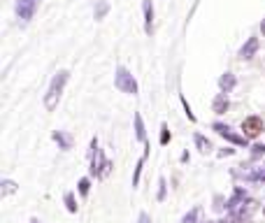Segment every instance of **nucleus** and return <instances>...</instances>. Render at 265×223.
<instances>
[{
  "label": "nucleus",
  "instance_id": "f3484780",
  "mask_svg": "<svg viewBox=\"0 0 265 223\" xmlns=\"http://www.w3.org/2000/svg\"><path fill=\"white\" fill-rule=\"evenodd\" d=\"M193 142H195V146H198L200 154H210V151H212V142L205 137V135L195 133V135H193Z\"/></svg>",
  "mask_w": 265,
  "mask_h": 223
},
{
  "label": "nucleus",
  "instance_id": "bb28decb",
  "mask_svg": "<svg viewBox=\"0 0 265 223\" xmlns=\"http://www.w3.org/2000/svg\"><path fill=\"white\" fill-rule=\"evenodd\" d=\"M138 223H151V216L147 214V211H142V214L138 216Z\"/></svg>",
  "mask_w": 265,
  "mask_h": 223
},
{
  "label": "nucleus",
  "instance_id": "393cba45",
  "mask_svg": "<svg viewBox=\"0 0 265 223\" xmlns=\"http://www.w3.org/2000/svg\"><path fill=\"white\" fill-rule=\"evenodd\" d=\"M179 100H181V105H184V112H186L188 121H195V114H193V112H191V105L186 103V98H184V96H179Z\"/></svg>",
  "mask_w": 265,
  "mask_h": 223
},
{
  "label": "nucleus",
  "instance_id": "9b49d317",
  "mask_svg": "<svg viewBox=\"0 0 265 223\" xmlns=\"http://www.w3.org/2000/svg\"><path fill=\"white\" fill-rule=\"evenodd\" d=\"M230 107L228 103V93H217V98H214V103H212V109H214V114H226Z\"/></svg>",
  "mask_w": 265,
  "mask_h": 223
},
{
  "label": "nucleus",
  "instance_id": "f257e3e1",
  "mask_svg": "<svg viewBox=\"0 0 265 223\" xmlns=\"http://www.w3.org/2000/svg\"><path fill=\"white\" fill-rule=\"evenodd\" d=\"M89 158H91L89 172H91V177H96V179H105V177H107L109 172H112V168H114V163L105 158L103 149H100V144H98V137H93V139H91Z\"/></svg>",
  "mask_w": 265,
  "mask_h": 223
},
{
  "label": "nucleus",
  "instance_id": "6e6552de",
  "mask_svg": "<svg viewBox=\"0 0 265 223\" xmlns=\"http://www.w3.org/2000/svg\"><path fill=\"white\" fill-rule=\"evenodd\" d=\"M249 200V193L244 191L242 186H235V191H233V195H230L228 200H226V209L228 211H235L237 207H242L244 202Z\"/></svg>",
  "mask_w": 265,
  "mask_h": 223
},
{
  "label": "nucleus",
  "instance_id": "9d476101",
  "mask_svg": "<svg viewBox=\"0 0 265 223\" xmlns=\"http://www.w3.org/2000/svg\"><path fill=\"white\" fill-rule=\"evenodd\" d=\"M256 51H258V37H249L247 42L242 44V49H240V58L249 60V58L256 56Z\"/></svg>",
  "mask_w": 265,
  "mask_h": 223
},
{
  "label": "nucleus",
  "instance_id": "cd10ccee",
  "mask_svg": "<svg viewBox=\"0 0 265 223\" xmlns=\"http://www.w3.org/2000/svg\"><path fill=\"white\" fill-rule=\"evenodd\" d=\"M235 154V149H221L219 151V158H226V156H233Z\"/></svg>",
  "mask_w": 265,
  "mask_h": 223
},
{
  "label": "nucleus",
  "instance_id": "2eb2a0df",
  "mask_svg": "<svg viewBox=\"0 0 265 223\" xmlns=\"http://www.w3.org/2000/svg\"><path fill=\"white\" fill-rule=\"evenodd\" d=\"M149 144H145V154H142V158L138 161V165H135V172H132V188H138L140 184V175H142V165H145V161L149 158Z\"/></svg>",
  "mask_w": 265,
  "mask_h": 223
},
{
  "label": "nucleus",
  "instance_id": "7c9ffc66",
  "mask_svg": "<svg viewBox=\"0 0 265 223\" xmlns=\"http://www.w3.org/2000/svg\"><path fill=\"white\" fill-rule=\"evenodd\" d=\"M28 223H40V221H37V218H35V216H33V218H30V221H28Z\"/></svg>",
  "mask_w": 265,
  "mask_h": 223
},
{
  "label": "nucleus",
  "instance_id": "dca6fc26",
  "mask_svg": "<svg viewBox=\"0 0 265 223\" xmlns=\"http://www.w3.org/2000/svg\"><path fill=\"white\" fill-rule=\"evenodd\" d=\"M240 177H242V179H247V181H265V165H263V168L244 170Z\"/></svg>",
  "mask_w": 265,
  "mask_h": 223
},
{
  "label": "nucleus",
  "instance_id": "aec40b11",
  "mask_svg": "<svg viewBox=\"0 0 265 223\" xmlns=\"http://www.w3.org/2000/svg\"><path fill=\"white\" fill-rule=\"evenodd\" d=\"M63 200H65L68 211H70V214H77V200H75V193H70V191H68V193L63 195Z\"/></svg>",
  "mask_w": 265,
  "mask_h": 223
},
{
  "label": "nucleus",
  "instance_id": "a211bd4d",
  "mask_svg": "<svg viewBox=\"0 0 265 223\" xmlns=\"http://www.w3.org/2000/svg\"><path fill=\"white\" fill-rule=\"evenodd\" d=\"M109 12V3H105V0H100L96 5V12H93V17H96V21H100V19H105Z\"/></svg>",
  "mask_w": 265,
  "mask_h": 223
},
{
  "label": "nucleus",
  "instance_id": "2f4dec72",
  "mask_svg": "<svg viewBox=\"0 0 265 223\" xmlns=\"http://www.w3.org/2000/svg\"><path fill=\"white\" fill-rule=\"evenodd\" d=\"M263 214H265V207H263Z\"/></svg>",
  "mask_w": 265,
  "mask_h": 223
},
{
  "label": "nucleus",
  "instance_id": "423d86ee",
  "mask_svg": "<svg viewBox=\"0 0 265 223\" xmlns=\"http://www.w3.org/2000/svg\"><path fill=\"white\" fill-rule=\"evenodd\" d=\"M256 211V202L247 200L242 207H237L235 211H230V223H251V214Z\"/></svg>",
  "mask_w": 265,
  "mask_h": 223
},
{
  "label": "nucleus",
  "instance_id": "412c9836",
  "mask_svg": "<svg viewBox=\"0 0 265 223\" xmlns=\"http://www.w3.org/2000/svg\"><path fill=\"white\" fill-rule=\"evenodd\" d=\"M77 188H79V195H82V198H86V195H89V191H91V179H89V177H82V179H79V184H77Z\"/></svg>",
  "mask_w": 265,
  "mask_h": 223
},
{
  "label": "nucleus",
  "instance_id": "4468645a",
  "mask_svg": "<svg viewBox=\"0 0 265 223\" xmlns=\"http://www.w3.org/2000/svg\"><path fill=\"white\" fill-rule=\"evenodd\" d=\"M51 137H54V142L58 144V149H63V151H68L70 146H73V137H70V135H65L63 130H54V133H51Z\"/></svg>",
  "mask_w": 265,
  "mask_h": 223
},
{
  "label": "nucleus",
  "instance_id": "5701e85b",
  "mask_svg": "<svg viewBox=\"0 0 265 223\" xmlns=\"http://www.w3.org/2000/svg\"><path fill=\"white\" fill-rule=\"evenodd\" d=\"M165 195H168V184H165V179L161 177V179H158V195H156L158 202H163V200H165Z\"/></svg>",
  "mask_w": 265,
  "mask_h": 223
},
{
  "label": "nucleus",
  "instance_id": "f8f14e48",
  "mask_svg": "<svg viewBox=\"0 0 265 223\" xmlns=\"http://www.w3.org/2000/svg\"><path fill=\"white\" fill-rule=\"evenodd\" d=\"M132 123H135V137H138V142L147 144V128H145V121H142V114H140V112H135Z\"/></svg>",
  "mask_w": 265,
  "mask_h": 223
},
{
  "label": "nucleus",
  "instance_id": "c85d7f7f",
  "mask_svg": "<svg viewBox=\"0 0 265 223\" xmlns=\"http://www.w3.org/2000/svg\"><path fill=\"white\" fill-rule=\"evenodd\" d=\"M260 33L265 35V19H263V24H260Z\"/></svg>",
  "mask_w": 265,
  "mask_h": 223
},
{
  "label": "nucleus",
  "instance_id": "f03ea898",
  "mask_svg": "<svg viewBox=\"0 0 265 223\" xmlns=\"http://www.w3.org/2000/svg\"><path fill=\"white\" fill-rule=\"evenodd\" d=\"M68 79H70V72H68V70H58V72L54 75L47 93H44V109H47V112H54V109L58 107V100H60V96H63V89H65Z\"/></svg>",
  "mask_w": 265,
  "mask_h": 223
},
{
  "label": "nucleus",
  "instance_id": "ddd939ff",
  "mask_svg": "<svg viewBox=\"0 0 265 223\" xmlns=\"http://www.w3.org/2000/svg\"><path fill=\"white\" fill-rule=\"evenodd\" d=\"M235 84H237V79L233 72H223L221 77H219V89H221L223 93H230V91L235 89Z\"/></svg>",
  "mask_w": 265,
  "mask_h": 223
},
{
  "label": "nucleus",
  "instance_id": "39448f33",
  "mask_svg": "<svg viewBox=\"0 0 265 223\" xmlns=\"http://www.w3.org/2000/svg\"><path fill=\"white\" fill-rule=\"evenodd\" d=\"M37 7H40V0H17V5H14V12L21 21H30V19L35 17Z\"/></svg>",
  "mask_w": 265,
  "mask_h": 223
},
{
  "label": "nucleus",
  "instance_id": "c756f323",
  "mask_svg": "<svg viewBox=\"0 0 265 223\" xmlns=\"http://www.w3.org/2000/svg\"><path fill=\"white\" fill-rule=\"evenodd\" d=\"M212 223H230V221H226V218H219V221H212Z\"/></svg>",
  "mask_w": 265,
  "mask_h": 223
},
{
  "label": "nucleus",
  "instance_id": "a878e982",
  "mask_svg": "<svg viewBox=\"0 0 265 223\" xmlns=\"http://www.w3.org/2000/svg\"><path fill=\"white\" fill-rule=\"evenodd\" d=\"M251 151H253V156H265V144H253Z\"/></svg>",
  "mask_w": 265,
  "mask_h": 223
},
{
  "label": "nucleus",
  "instance_id": "20e7f679",
  "mask_svg": "<svg viewBox=\"0 0 265 223\" xmlns=\"http://www.w3.org/2000/svg\"><path fill=\"white\" fill-rule=\"evenodd\" d=\"M212 130L217 135H221L223 139H228L230 144H235V146H247L249 144V137L247 135H240L235 133L230 126H226V123H221V121H217V123H212Z\"/></svg>",
  "mask_w": 265,
  "mask_h": 223
},
{
  "label": "nucleus",
  "instance_id": "4be33fe9",
  "mask_svg": "<svg viewBox=\"0 0 265 223\" xmlns=\"http://www.w3.org/2000/svg\"><path fill=\"white\" fill-rule=\"evenodd\" d=\"M198 216H200V209H198V207H193L188 214H184L181 223H195V221H198Z\"/></svg>",
  "mask_w": 265,
  "mask_h": 223
},
{
  "label": "nucleus",
  "instance_id": "b1692460",
  "mask_svg": "<svg viewBox=\"0 0 265 223\" xmlns=\"http://www.w3.org/2000/svg\"><path fill=\"white\" fill-rule=\"evenodd\" d=\"M170 137H172V135H170V128L165 126V123H163V126H161V144L165 146V144L170 142Z\"/></svg>",
  "mask_w": 265,
  "mask_h": 223
},
{
  "label": "nucleus",
  "instance_id": "7ed1b4c3",
  "mask_svg": "<svg viewBox=\"0 0 265 223\" xmlns=\"http://www.w3.org/2000/svg\"><path fill=\"white\" fill-rule=\"evenodd\" d=\"M114 86L121 91V93H128V96H138V82L128 72V67L119 65L116 67V75H114Z\"/></svg>",
  "mask_w": 265,
  "mask_h": 223
},
{
  "label": "nucleus",
  "instance_id": "0eeeda50",
  "mask_svg": "<svg viewBox=\"0 0 265 223\" xmlns=\"http://www.w3.org/2000/svg\"><path fill=\"white\" fill-rule=\"evenodd\" d=\"M263 133V119L260 116H247V119L242 121V135H247L249 139L258 137Z\"/></svg>",
  "mask_w": 265,
  "mask_h": 223
},
{
  "label": "nucleus",
  "instance_id": "1a4fd4ad",
  "mask_svg": "<svg viewBox=\"0 0 265 223\" xmlns=\"http://www.w3.org/2000/svg\"><path fill=\"white\" fill-rule=\"evenodd\" d=\"M142 12H145V33L151 35L154 30V3L151 0H142Z\"/></svg>",
  "mask_w": 265,
  "mask_h": 223
},
{
  "label": "nucleus",
  "instance_id": "6ab92c4d",
  "mask_svg": "<svg viewBox=\"0 0 265 223\" xmlns=\"http://www.w3.org/2000/svg\"><path fill=\"white\" fill-rule=\"evenodd\" d=\"M17 181H12V179H3V198H7V195H12V193H17Z\"/></svg>",
  "mask_w": 265,
  "mask_h": 223
}]
</instances>
